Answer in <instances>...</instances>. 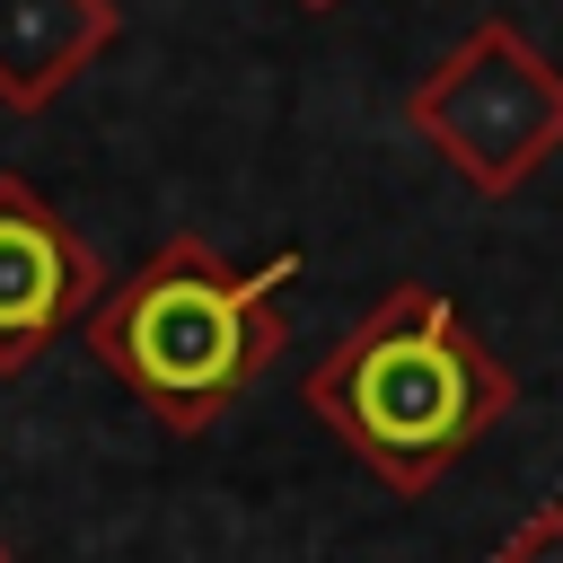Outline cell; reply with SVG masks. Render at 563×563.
<instances>
[{"instance_id": "3957f363", "label": "cell", "mask_w": 563, "mask_h": 563, "mask_svg": "<svg viewBox=\"0 0 563 563\" xmlns=\"http://www.w3.org/2000/svg\"><path fill=\"white\" fill-rule=\"evenodd\" d=\"M405 123L475 185V194H510L528 185L554 150H563V70L510 26L484 18L413 97Z\"/></svg>"}, {"instance_id": "5b68a950", "label": "cell", "mask_w": 563, "mask_h": 563, "mask_svg": "<svg viewBox=\"0 0 563 563\" xmlns=\"http://www.w3.org/2000/svg\"><path fill=\"white\" fill-rule=\"evenodd\" d=\"M114 0H0V106L44 114L114 44Z\"/></svg>"}, {"instance_id": "7a4b0ae2", "label": "cell", "mask_w": 563, "mask_h": 563, "mask_svg": "<svg viewBox=\"0 0 563 563\" xmlns=\"http://www.w3.org/2000/svg\"><path fill=\"white\" fill-rule=\"evenodd\" d=\"M299 255L229 264L211 238H167L132 282L88 308V352L167 431H211L282 352V282Z\"/></svg>"}, {"instance_id": "277c9868", "label": "cell", "mask_w": 563, "mask_h": 563, "mask_svg": "<svg viewBox=\"0 0 563 563\" xmlns=\"http://www.w3.org/2000/svg\"><path fill=\"white\" fill-rule=\"evenodd\" d=\"M97 299H106V264L88 255V238L26 176H0V378L35 369L53 334Z\"/></svg>"}, {"instance_id": "ba28073f", "label": "cell", "mask_w": 563, "mask_h": 563, "mask_svg": "<svg viewBox=\"0 0 563 563\" xmlns=\"http://www.w3.org/2000/svg\"><path fill=\"white\" fill-rule=\"evenodd\" d=\"M299 9H334V0H299Z\"/></svg>"}, {"instance_id": "6da1fadb", "label": "cell", "mask_w": 563, "mask_h": 563, "mask_svg": "<svg viewBox=\"0 0 563 563\" xmlns=\"http://www.w3.org/2000/svg\"><path fill=\"white\" fill-rule=\"evenodd\" d=\"M519 378L501 352L422 282L387 290L317 369L308 413L396 493H431L484 431H501Z\"/></svg>"}, {"instance_id": "8992f818", "label": "cell", "mask_w": 563, "mask_h": 563, "mask_svg": "<svg viewBox=\"0 0 563 563\" xmlns=\"http://www.w3.org/2000/svg\"><path fill=\"white\" fill-rule=\"evenodd\" d=\"M493 563H563V501H545V510H528L501 545H493Z\"/></svg>"}, {"instance_id": "52a82bcc", "label": "cell", "mask_w": 563, "mask_h": 563, "mask_svg": "<svg viewBox=\"0 0 563 563\" xmlns=\"http://www.w3.org/2000/svg\"><path fill=\"white\" fill-rule=\"evenodd\" d=\"M0 563H18V554H9V537H0Z\"/></svg>"}]
</instances>
